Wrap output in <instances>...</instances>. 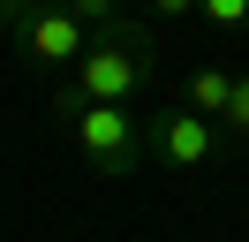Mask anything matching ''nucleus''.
<instances>
[{"label": "nucleus", "mask_w": 249, "mask_h": 242, "mask_svg": "<svg viewBox=\"0 0 249 242\" xmlns=\"http://www.w3.org/2000/svg\"><path fill=\"white\" fill-rule=\"evenodd\" d=\"M151 68H159L151 30L143 23H113V30L91 38V53L76 60V83L53 91V106H128V99H143Z\"/></svg>", "instance_id": "obj_1"}, {"label": "nucleus", "mask_w": 249, "mask_h": 242, "mask_svg": "<svg viewBox=\"0 0 249 242\" xmlns=\"http://www.w3.org/2000/svg\"><path fill=\"white\" fill-rule=\"evenodd\" d=\"M68 136H76L83 166L106 182H128L143 174V159H151V136H143V114L136 106H61Z\"/></svg>", "instance_id": "obj_2"}, {"label": "nucleus", "mask_w": 249, "mask_h": 242, "mask_svg": "<svg viewBox=\"0 0 249 242\" xmlns=\"http://www.w3.org/2000/svg\"><path fill=\"white\" fill-rule=\"evenodd\" d=\"M143 136H151V159L174 166V174H196V166H212L219 151H227V129L204 121L196 106H159V114H143Z\"/></svg>", "instance_id": "obj_3"}, {"label": "nucleus", "mask_w": 249, "mask_h": 242, "mask_svg": "<svg viewBox=\"0 0 249 242\" xmlns=\"http://www.w3.org/2000/svg\"><path fill=\"white\" fill-rule=\"evenodd\" d=\"M83 30H91L83 15H68L61 0H46V8L16 30V53L31 60V68H61V60H83V53H91V45H83Z\"/></svg>", "instance_id": "obj_4"}, {"label": "nucleus", "mask_w": 249, "mask_h": 242, "mask_svg": "<svg viewBox=\"0 0 249 242\" xmlns=\"http://www.w3.org/2000/svg\"><path fill=\"white\" fill-rule=\"evenodd\" d=\"M234 76H242V68H212V60H204V68L189 76V106H196L204 121H219V114H227V99H234Z\"/></svg>", "instance_id": "obj_5"}, {"label": "nucleus", "mask_w": 249, "mask_h": 242, "mask_svg": "<svg viewBox=\"0 0 249 242\" xmlns=\"http://www.w3.org/2000/svg\"><path fill=\"white\" fill-rule=\"evenodd\" d=\"M219 129H227V136H249V68L234 76V99H227V114H219Z\"/></svg>", "instance_id": "obj_6"}, {"label": "nucleus", "mask_w": 249, "mask_h": 242, "mask_svg": "<svg viewBox=\"0 0 249 242\" xmlns=\"http://www.w3.org/2000/svg\"><path fill=\"white\" fill-rule=\"evenodd\" d=\"M61 8H68V15H83L91 30H113V23H121V0H61Z\"/></svg>", "instance_id": "obj_7"}, {"label": "nucleus", "mask_w": 249, "mask_h": 242, "mask_svg": "<svg viewBox=\"0 0 249 242\" xmlns=\"http://www.w3.org/2000/svg\"><path fill=\"white\" fill-rule=\"evenodd\" d=\"M204 23L212 30H249V0H204Z\"/></svg>", "instance_id": "obj_8"}, {"label": "nucleus", "mask_w": 249, "mask_h": 242, "mask_svg": "<svg viewBox=\"0 0 249 242\" xmlns=\"http://www.w3.org/2000/svg\"><path fill=\"white\" fill-rule=\"evenodd\" d=\"M38 8H46V0H0V30H8V38H16V30L31 23Z\"/></svg>", "instance_id": "obj_9"}, {"label": "nucleus", "mask_w": 249, "mask_h": 242, "mask_svg": "<svg viewBox=\"0 0 249 242\" xmlns=\"http://www.w3.org/2000/svg\"><path fill=\"white\" fill-rule=\"evenodd\" d=\"M143 8H151V15H159V23H181V15H196V8H204V0H143Z\"/></svg>", "instance_id": "obj_10"}]
</instances>
